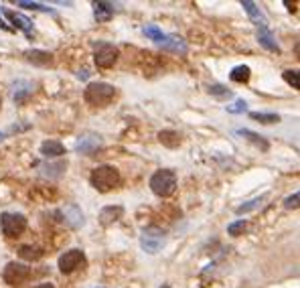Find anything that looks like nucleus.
<instances>
[{
    "label": "nucleus",
    "instance_id": "c756f323",
    "mask_svg": "<svg viewBox=\"0 0 300 288\" xmlns=\"http://www.w3.org/2000/svg\"><path fill=\"white\" fill-rule=\"evenodd\" d=\"M20 8H31V10H43V12H51V8L49 6H45V4H39V2H26V0H18L16 2Z\"/></svg>",
    "mask_w": 300,
    "mask_h": 288
},
{
    "label": "nucleus",
    "instance_id": "dca6fc26",
    "mask_svg": "<svg viewBox=\"0 0 300 288\" xmlns=\"http://www.w3.org/2000/svg\"><path fill=\"white\" fill-rule=\"evenodd\" d=\"M94 14H96V20L106 22L114 14V4H110V2H94Z\"/></svg>",
    "mask_w": 300,
    "mask_h": 288
},
{
    "label": "nucleus",
    "instance_id": "4468645a",
    "mask_svg": "<svg viewBox=\"0 0 300 288\" xmlns=\"http://www.w3.org/2000/svg\"><path fill=\"white\" fill-rule=\"evenodd\" d=\"M41 154L47 156V158H57V156L65 154V146L57 140H45L41 144Z\"/></svg>",
    "mask_w": 300,
    "mask_h": 288
},
{
    "label": "nucleus",
    "instance_id": "a878e982",
    "mask_svg": "<svg viewBox=\"0 0 300 288\" xmlns=\"http://www.w3.org/2000/svg\"><path fill=\"white\" fill-rule=\"evenodd\" d=\"M282 77H284V81L288 85H292L294 90H300V71H296V69H286L282 73Z\"/></svg>",
    "mask_w": 300,
    "mask_h": 288
},
{
    "label": "nucleus",
    "instance_id": "b1692460",
    "mask_svg": "<svg viewBox=\"0 0 300 288\" xmlns=\"http://www.w3.org/2000/svg\"><path fill=\"white\" fill-rule=\"evenodd\" d=\"M264 199H266V195H260V197H256V199H252V201H246L244 205H239V207L235 209V213L244 215V213H248V211H254V209H258V207L262 205Z\"/></svg>",
    "mask_w": 300,
    "mask_h": 288
},
{
    "label": "nucleus",
    "instance_id": "c85d7f7f",
    "mask_svg": "<svg viewBox=\"0 0 300 288\" xmlns=\"http://www.w3.org/2000/svg\"><path fill=\"white\" fill-rule=\"evenodd\" d=\"M209 94L215 96V98H221V100L231 98V92H229L225 85H211V88H209Z\"/></svg>",
    "mask_w": 300,
    "mask_h": 288
},
{
    "label": "nucleus",
    "instance_id": "9d476101",
    "mask_svg": "<svg viewBox=\"0 0 300 288\" xmlns=\"http://www.w3.org/2000/svg\"><path fill=\"white\" fill-rule=\"evenodd\" d=\"M59 215H61L63 221H67L71 227H81V225H83V213H81V209H79L77 205H65V207L59 211Z\"/></svg>",
    "mask_w": 300,
    "mask_h": 288
},
{
    "label": "nucleus",
    "instance_id": "e433bc0d",
    "mask_svg": "<svg viewBox=\"0 0 300 288\" xmlns=\"http://www.w3.org/2000/svg\"><path fill=\"white\" fill-rule=\"evenodd\" d=\"M0 106H2V100H0Z\"/></svg>",
    "mask_w": 300,
    "mask_h": 288
},
{
    "label": "nucleus",
    "instance_id": "cd10ccee",
    "mask_svg": "<svg viewBox=\"0 0 300 288\" xmlns=\"http://www.w3.org/2000/svg\"><path fill=\"white\" fill-rule=\"evenodd\" d=\"M144 35H146V37H150V39H152L154 43H158V45H160V43L164 41V37H166V35H164V33H162L158 26H154V24L144 26Z\"/></svg>",
    "mask_w": 300,
    "mask_h": 288
},
{
    "label": "nucleus",
    "instance_id": "aec40b11",
    "mask_svg": "<svg viewBox=\"0 0 300 288\" xmlns=\"http://www.w3.org/2000/svg\"><path fill=\"white\" fill-rule=\"evenodd\" d=\"M18 256L22 260H28V262H37L41 256H43V250L41 248H35V246H22L18 250Z\"/></svg>",
    "mask_w": 300,
    "mask_h": 288
},
{
    "label": "nucleus",
    "instance_id": "393cba45",
    "mask_svg": "<svg viewBox=\"0 0 300 288\" xmlns=\"http://www.w3.org/2000/svg\"><path fill=\"white\" fill-rule=\"evenodd\" d=\"M237 134H242V136H248V140L254 144H258L262 150H268V140H262V136L260 134H256V132H250V130H237Z\"/></svg>",
    "mask_w": 300,
    "mask_h": 288
},
{
    "label": "nucleus",
    "instance_id": "72a5a7b5",
    "mask_svg": "<svg viewBox=\"0 0 300 288\" xmlns=\"http://www.w3.org/2000/svg\"><path fill=\"white\" fill-rule=\"evenodd\" d=\"M35 288H55V286H53L51 282H43V284H37Z\"/></svg>",
    "mask_w": 300,
    "mask_h": 288
},
{
    "label": "nucleus",
    "instance_id": "bb28decb",
    "mask_svg": "<svg viewBox=\"0 0 300 288\" xmlns=\"http://www.w3.org/2000/svg\"><path fill=\"white\" fill-rule=\"evenodd\" d=\"M246 229H248V221H244V219H237V221L227 225V234L229 236H244Z\"/></svg>",
    "mask_w": 300,
    "mask_h": 288
},
{
    "label": "nucleus",
    "instance_id": "f704fd0d",
    "mask_svg": "<svg viewBox=\"0 0 300 288\" xmlns=\"http://www.w3.org/2000/svg\"><path fill=\"white\" fill-rule=\"evenodd\" d=\"M294 53H296V57L300 59V41L296 43V45H294Z\"/></svg>",
    "mask_w": 300,
    "mask_h": 288
},
{
    "label": "nucleus",
    "instance_id": "2eb2a0df",
    "mask_svg": "<svg viewBox=\"0 0 300 288\" xmlns=\"http://www.w3.org/2000/svg\"><path fill=\"white\" fill-rule=\"evenodd\" d=\"M24 57H26V61H31V63H35V65H51V63H53V55L47 53V51H39V49L26 51Z\"/></svg>",
    "mask_w": 300,
    "mask_h": 288
},
{
    "label": "nucleus",
    "instance_id": "39448f33",
    "mask_svg": "<svg viewBox=\"0 0 300 288\" xmlns=\"http://www.w3.org/2000/svg\"><path fill=\"white\" fill-rule=\"evenodd\" d=\"M0 229L6 238H18L26 229V217L20 213H2Z\"/></svg>",
    "mask_w": 300,
    "mask_h": 288
},
{
    "label": "nucleus",
    "instance_id": "6ab92c4d",
    "mask_svg": "<svg viewBox=\"0 0 300 288\" xmlns=\"http://www.w3.org/2000/svg\"><path fill=\"white\" fill-rule=\"evenodd\" d=\"M258 39H260L262 47H266L268 51H278V45H276V41H274V35L268 31V26L258 28Z\"/></svg>",
    "mask_w": 300,
    "mask_h": 288
},
{
    "label": "nucleus",
    "instance_id": "f3484780",
    "mask_svg": "<svg viewBox=\"0 0 300 288\" xmlns=\"http://www.w3.org/2000/svg\"><path fill=\"white\" fill-rule=\"evenodd\" d=\"M242 6L246 8V12L256 20V24H258V28H264L268 22H266V18H264V14L260 12V8H258V4L256 2H250V0H244L242 2Z\"/></svg>",
    "mask_w": 300,
    "mask_h": 288
},
{
    "label": "nucleus",
    "instance_id": "423d86ee",
    "mask_svg": "<svg viewBox=\"0 0 300 288\" xmlns=\"http://www.w3.org/2000/svg\"><path fill=\"white\" fill-rule=\"evenodd\" d=\"M2 278L10 286H22L31 278V268L26 264H20V262H10V264H6Z\"/></svg>",
    "mask_w": 300,
    "mask_h": 288
},
{
    "label": "nucleus",
    "instance_id": "4be33fe9",
    "mask_svg": "<svg viewBox=\"0 0 300 288\" xmlns=\"http://www.w3.org/2000/svg\"><path fill=\"white\" fill-rule=\"evenodd\" d=\"M250 118L256 120V122H262V124H278L280 122V116L272 114V112H268V114L266 112H252Z\"/></svg>",
    "mask_w": 300,
    "mask_h": 288
},
{
    "label": "nucleus",
    "instance_id": "2f4dec72",
    "mask_svg": "<svg viewBox=\"0 0 300 288\" xmlns=\"http://www.w3.org/2000/svg\"><path fill=\"white\" fill-rule=\"evenodd\" d=\"M227 112H231V114H242V112H246V102H244V100H237L233 106L227 108Z\"/></svg>",
    "mask_w": 300,
    "mask_h": 288
},
{
    "label": "nucleus",
    "instance_id": "473e14b6",
    "mask_svg": "<svg viewBox=\"0 0 300 288\" xmlns=\"http://www.w3.org/2000/svg\"><path fill=\"white\" fill-rule=\"evenodd\" d=\"M0 26H2L4 31H10V26H8L6 22H4V18H2V14H0Z\"/></svg>",
    "mask_w": 300,
    "mask_h": 288
},
{
    "label": "nucleus",
    "instance_id": "9b49d317",
    "mask_svg": "<svg viewBox=\"0 0 300 288\" xmlns=\"http://www.w3.org/2000/svg\"><path fill=\"white\" fill-rule=\"evenodd\" d=\"M124 215V209L120 205H108L100 211V223L102 225H112L114 221H118Z\"/></svg>",
    "mask_w": 300,
    "mask_h": 288
},
{
    "label": "nucleus",
    "instance_id": "1a4fd4ad",
    "mask_svg": "<svg viewBox=\"0 0 300 288\" xmlns=\"http://www.w3.org/2000/svg\"><path fill=\"white\" fill-rule=\"evenodd\" d=\"M100 146H102V138L98 134H83L75 144V150L81 154H94Z\"/></svg>",
    "mask_w": 300,
    "mask_h": 288
},
{
    "label": "nucleus",
    "instance_id": "a211bd4d",
    "mask_svg": "<svg viewBox=\"0 0 300 288\" xmlns=\"http://www.w3.org/2000/svg\"><path fill=\"white\" fill-rule=\"evenodd\" d=\"M33 83L31 81H16L14 85H12V98L16 100V102H22L26 96H31L33 94Z\"/></svg>",
    "mask_w": 300,
    "mask_h": 288
},
{
    "label": "nucleus",
    "instance_id": "0eeeda50",
    "mask_svg": "<svg viewBox=\"0 0 300 288\" xmlns=\"http://www.w3.org/2000/svg\"><path fill=\"white\" fill-rule=\"evenodd\" d=\"M83 266H85V254L81 250H69V252L61 254V258H59V270L63 274H71Z\"/></svg>",
    "mask_w": 300,
    "mask_h": 288
},
{
    "label": "nucleus",
    "instance_id": "f03ea898",
    "mask_svg": "<svg viewBox=\"0 0 300 288\" xmlns=\"http://www.w3.org/2000/svg\"><path fill=\"white\" fill-rule=\"evenodd\" d=\"M114 96H116V88L110 85V83H104V81H94L83 92L85 102L92 104V106H98V108L108 106L114 100Z\"/></svg>",
    "mask_w": 300,
    "mask_h": 288
},
{
    "label": "nucleus",
    "instance_id": "f257e3e1",
    "mask_svg": "<svg viewBox=\"0 0 300 288\" xmlns=\"http://www.w3.org/2000/svg\"><path fill=\"white\" fill-rule=\"evenodd\" d=\"M89 181L100 193H108L120 185V172H118V168H114L110 164H102L92 170Z\"/></svg>",
    "mask_w": 300,
    "mask_h": 288
},
{
    "label": "nucleus",
    "instance_id": "c9c22d12",
    "mask_svg": "<svg viewBox=\"0 0 300 288\" xmlns=\"http://www.w3.org/2000/svg\"><path fill=\"white\" fill-rule=\"evenodd\" d=\"M2 138H4V134H2V132H0V140H2Z\"/></svg>",
    "mask_w": 300,
    "mask_h": 288
},
{
    "label": "nucleus",
    "instance_id": "7c9ffc66",
    "mask_svg": "<svg viewBox=\"0 0 300 288\" xmlns=\"http://www.w3.org/2000/svg\"><path fill=\"white\" fill-rule=\"evenodd\" d=\"M298 207H300V191L284 199V209H298Z\"/></svg>",
    "mask_w": 300,
    "mask_h": 288
},
{
    "label": "nucleus",
    "instance_id": "5701e85b",
    "mask_svg": "<svg viewBox=\"0 0 300 288\" xmlns=\"http://www.w3.org/2000/svg\"><path fill=\"white\" fill-rule=\"evenodd\" d=\"M158 138H160V142L164 144V146H170V148H174V146H178V144H181L178 134H176V132H172V130H162V132L158 134Z\"/></svg>",
    "mask_w": 300,
    "mask_h": 288
},
{
    "label": "nucleus",
    "instance_id": "ddd939ff",
    "mask_svg": "<svg viewBox=\"0 0 300 288\" xmlns=\"http://www.w3.org/2000/svg\"><path fill=\"white\" fill-rule=\"evenodd\" d=\"M160 47L166 49V51H172V53H185L187 51V41H183L176 35H166L164 41L160 43Z\"/></svg>",
    "mask_w": 300,
    "mask_h": 288
},
{
    "label": "nucleus",
    "instance_id": "6e6552de",
    "mask_svg": "<svg viewBox=\"0 0 300 288\" xmlns=\"http://www.w3.org/2000/svg\"><path fill=\"white\" fill-rule=\"evenodd\" d=\"M94 59H96V65H98L100 69H110V67L118 61V49H116L114 45L104 43V45L98 47Z\"/></svg>",
    "mask_w": 300,
    "mask_h": 288
},
{
    "label": "nucleus",
    "instance_id": "f8f14e48",
    "mask_svg": "<svg viewBox=\"0 0 300 288\" xmlns=\"http://www.w3.org/2000/svg\"><path fill=\"white\" fill-rule=\"evenodd\" d=\"M4 16L16 26V28H20V31H24L26 35H31L33 33V22L26 18V16H22L20 12H12V10H4Z\"/></svg>",
    "mask_w": 300,
    "mask_h": 288
},
{
    "label": "nucleus",
    "instance_id": "20e7f679",
    "mask_svg": "<svg viewBox=\"0 0 300 288\" xmlns=\"http://www.w3.org/2000/svg\"><path fill=\"white\" fill-rule=\"evenodd\" d=\"M166 244V234L160 227H146L140 236V246L146 254H158Z\"/></svg>",
    "mask_w": 300,
    "mask_h": 288
},
{
    "label": "nucleus",
    "instance_id": "7ed1b4c3",
    "mask_svg": "<svg viewBox=\"0 0 300 288\" xmlns=\"http://www.w3.org/2000/svg\"><path fill=\"white\" fill-rule=\"evenodd\" d=\"M150 189L158 197H168L176 189V175L170 168H160L150 177Z\"/></svg>",
    "mask_w": 300,
    "mask_h": 288
},
{
    "label": "nucleus",
    "instance_id": "412c9836",
    "mask_svg": "<svg viewBox=\"0 0 300 288\" xmlns=\"http://www.w3.org/2000/svg\"><path fill=\"white\" fill-rule=\"evenodd\" d=\"M231 81H235V83H246L248 79H250V67L248 65H237V67H233L231 69Z\"/></svg>",
    "mask_w": 300,
    "mask_h": 288
}]
</instances>
